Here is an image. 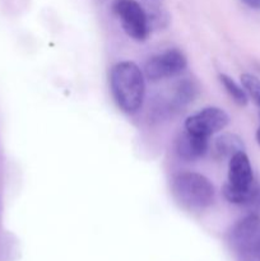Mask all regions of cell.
I'll list each match as a JSON object with an SVG mask.
<instances>
[{"instance_id": "8", "label": "cell", "mask_w": 260, "mask_h": 261, "mask_svg": "<svg viewBox=\"0 0 260 261\" xmlns=\"http://www.w3.org/2000/svg\"><path fill=\"white\" fill-rule=\"evenodd\" d=\"M209 148L208 138L193 134V133L184 132L176 139L175 149L178 158L186 162H194L206 154Z\"/></svg>"}, {"instance_id": "15", "label": "cell", "mask_w": 260, "mask_h": 261, "mask_svg": "<svg viewBox=\"0 0 260 261\" xmlns=\"http://www.w3.org/2000/svg\"><path fill=\"white\" fill-rule=\"evenodd\" d=\"M256 142L259 143V145H260V125L256 130Z\"/></svg>"}, {"instance_id": "4", "label": "cell", "mask_w": 260, "mask_h": 261, "mask_svg": "<svg viewBox=\"0 0 260 261\" xmlns=\"http://www.w3.org/2000/svg\"><path fill=\"white\" fill-rule=\"evenodd\" d=\"M112 10L130 38L138 42L147 40L150 33L149 17L139 3L135 0H115Z\"/></svg>"}, {"instance_id": "11", "label": "cell", "mask_w": 260, "mask_h": 261, "mask_svg": "<svg viewBox=\"0 0 260 261\" xmlns=\"http://www.w3.org/2000/svg\"><path fill=\"white\" fill-rule=\"evenodd\" d=\"M223 196L226 198L227 201L231 204H236V205H247V204L254 203L255 199L257 198L259 190L257 188H254L252 190L249 191H241V190H235V189L229 188L228 185L224 184L223 189H222Z\"/></svg>"}, {"instance_id": "2", "label": "cell", "mask_w": 260, "mask_h": 261, "mask_svg": "<svg viewBox=\"0 0 260 261\" xmlns=\"http://www.w3.org/2000/svg\"><path fill=\"white\" fill-rule=\"evenodd\" d=\"M171 193L178 205L189 211L209 208L216 199V189L212 181L193 171L176 173L171 180Z\"/></svg>"}, {"instance_id": "5", "label": "cell", "mask_w": 260, "mask_h": 261, "mask_svg": "<svg viewBox=\"0 0 260 261\" xmlns=\"http://www.w3.org/2000/svg\"><path fill=\"white\" fill-rule=\"evenodd\" d=\"M188 66V60L178 48H167L153 55L144 65V76L150 82H160L183 73Z\"/></svg>"}, {"instance_id": "14", "label": "cell", "mask_w": 260, "mask_h": 261, "mask_svg": "<svg viewBox=\"0 0 260 261\" xmlns=\"http://www.w3.org/2000/svg\"><path fill=\"white\" fill-rule=\"evenodd\" d=\"M246 5L254 9H260V0H242Z\"/></svg>"}, {"instance_id": "9", "label": "cell", "mask_w": 260, "mask_h": 261, "mask_svg": "<svg viewBox=\"0 0 260 261\" xmlns=\"http://www.w3.org/2000/svg\"><path fill=\"white\" fill-rule=\"evenodd\" d=\"M214 149L218 157L231 158L236 153L245 150V144L241 138L232 133L219 135L214 142Z\"/></svg>"}, {"instance_id": "6", "label": "cell", "mask_w": 260, "mask_h": 261, "mask_svg": "<svg viewBox=\"0 0 260 261\" xmlns=\"http://www.w3.org/2000/svg\"><path fill=\"white\" fill-rule=\"evenodd\" d=\"M228 124V114L221 107L211 106L190 115L185 120L184 127L186 132L209 139L212 135L222 132Z\"/></svg>"}, {"instance_id": "3", "label": "cell", "mask_w": 260, "mask_h": 261, "mask_svg": "<svg viewBox=\"0 0 260 261\" xmlns=\"http://www.w3.org/2000/svg\"><path fill=\"white\" fill-rule=\"evenodd\" d=\"M228 245L236 261H260V217L249 214L232 226Z\"/></svg>"}, {"instance_id": "1", "label": "cell", "mask_w": 260, "mask_h": 261, "mask_svg": "<svg viewBox=\"0 0 260 261\" xmlns=\"http://www.w3.org/2000/svg\"><path fill=\"white\" fill-rule=\"evenodd\" d=\"M112 97L125 114H137L145 96V79L142 69L130 60L120 61L111 68L109 75Z\"/></svg>"}, {"instance_id": "12", "label": "cell", "mask_w": 260, "mask_h": 261, "mask_svg": "<svg viewBox=\"0 0 260 261\" xmlns=\"http://www.w3.org/2000/svg\"><path fill=\"white\" fill-rule=\"evenodd\" d=\"M219 82L223 86V88L226 89L227 93L229 94V97L233 99L235 103H237L239 106H246L249 98H247V93L244 87L239 86L233 81V78H231L227 74H219Z\"/></svg>"}, {"instance_id": "10", "label": "cell", "mask_w": 260, "mask_h": 261, "mask_svg": "<svg viewBox=\"0 0 260 261\" xmlns=\"http://www.w3.org/2000/svg\"><path fill=\"white\" fill-rule=\"evenodd\" d=\"M196 94H198V87L193 81L185 79V81L180 82L173 92V98L171 99V109L178 110L181 107H185L186 105L194 101Z\"/></svg>"}, {"instance_id": "13", "label": "cell", "mask_w": 260, "mask_h": 261, "mask_svg": "<svg viewBox=\"0 0 260 261\" xmlns=\"http://www.w3.org/2000/svg\"><path fill=\"white\" fill-rule=\"evenodd\" d=\"M241 83L245 91L250 94L255 103L260 107V79L252 74L245 73L241 75Z\"/></svg>"}, {"instance_id": "7", "label": "cell", "mask_w": 260, "mask_h": 261, "mask_svg": "<svg viewBox=\"0 0 260 261\" xmlns=\"http://www.w3.org/2000/svg\"><path fill=\"white\" fill-rule=\"evenodd\" d=\"M226 185L235 190L249 191L256 188L254 184V172L249 157L242 152L236 153L229 158L228 163V180Z\"/></svg>"}]
</instances>
